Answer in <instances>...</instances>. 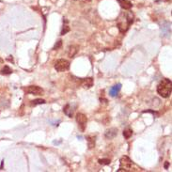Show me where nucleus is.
I'll return each instance as SVG.
<instances>
[{"label": "nucleus", "mask_w": 172, "mask_h": 172, "mask_svg": "<svg viewBox=\"0 0 172 172\" xmlns=\"http://www.w3.org/2000/svg\"><path fill=\"white\" fill-rule=\"evenodd\" d=\"M157 92L163 98H168L171 94V81L166 78L162 80V82L157 86Z\"/></svg>", "instance_id": "1"}, {"label": "nucleus", "mask_w": 172, "mask_h": 172, "mask_svg": "<svg viewBox=\"0 0 172 172\" xmlns=\"http://www.w3.org/2000/svg\"><path fill=\"white\" fill-rule=\"evenodd\" d=\"M69 68H70V62L66 59H58L55 63V69L59 73L67 71V70H69Z\"/></svg>", "instance_id": "2"}, {"label": "nucleus", "mask_w": 172, "mask_h": 172, "mask_svg": "<svg viewBox=\"0 0 172 172\" xmlns=\"http://www.w3.org/2000/svg\"><path fill=\"white\" fill-rule=\"evenodd\" d=\"M120 169L118 170L119 172L120 171H127V170H129L131 169L133 166V162L132 160L130 159L128 156H123L121 157V159H120Z\"/></svg>", "instance_id": "3"}, {"label": "nucleus", "mask_w": 172, "mask_h": 172, "mask_svg": "<svg viewBox=\"0 0 172 172\" xmlns=\"http://www.w3.org/2000/svg\"><path fill=\"white\" fill-rule=\"evenodd\" d=\"M76 121L78 123V126L80 127L81 131H85L87 121H88L86 115H84L83 113H78L76 115Z\"/></svg>", "instance_id": "4"}, {"label": "nucleus", "mask_w": 172, "mask_h": 172, "mask_svg": "<svg viewBox=\"0 0 172 172\" xmlns=\"http://www.w3.org/2000/svg\"><path fill=\"white\" fill-rule=\"evenodd\" d=\"M25 91L26 93L32 95H41L43 93V89L38 86H29L25 89Z\"/></svg>", "instance_id": "5"}, {"label": "nucleus", "mask_w": 172, "mask_h": 172, "mask_svg": "<svg viewBox=\"0 0 172 172\" xmlns=\"http://www.w3.org/2000/svg\"><path fill=\"white\" fill-rule=\"evenodd\" d=\"M170 25H171L170 22H165L163 25H161V30H162L163 36H166V37H169L170 36V32H171Z\"/></svg>", "instance_id": "6"}, {"label": "nucleus", "mask_w": 172, "mask_h": 172, "mask_svg": "<svg viewBox=\"0 0 172 172\" xmlns=\"http://www.w3.org/2000/svg\"><path fill=\"white\" fill-rule=\"evenodd\" d=\"M118 135V129L117 128H110V129L106 130L105 134V136L107 139H113Z\"/></svg>", "instance_id": "7"}, {"label": "nucleus", "mask_w": 172, "mask_h": 172, "mask_svg": "<svg viewBox=\"0 0 172 172\" xmlns=\"http://www.w3.org/2000/svg\"><path fill=\"white\" fill-rule=\"evenodd\" d=\"M120 89H121V84H117V85L113 86L110 89V90H109V94H110V96H112V97L117 96L118 93L120 92Z\"/></svg>", "instance_id": "8"}, {"label": "nucleus", "mask_w": 172, "mask_h": 172, "mask_svg": "<svg viewBox=\"0 0 172 172\" xmlns=\"http://www.w3.org/2000/svg\"><path fill=\"white\" fill-rule=\"evenodd\" d=\"M82 85L85 89H90L91 87L93 86V79L91 77H89V78H85V79L82 80Z\"/></svg>", "instance_id": "9"}, {"label": "nucleus", "mask_w": 172, "mask_h": 172, "mask_svg": "<svg viewBox=\"0 0 172 172\" xmlns=\"http://www.w3.org/2000/svg\"><path fill=\"white\" fill-rule=\"evenodd\" d=\"M118 2L120 5V7L124 9H130L132 8V3L129 0H118Z\"/></svg>", "instance_id": "10"}, {"label": "nucleus", "mask_w": 172, "mask_h": 172, "mask_svg": "<svg viewBox=\"0 0 172 172\" xmlns=\"http://www.w3.org/2000/svg\"><path fill=\"white\" fill-rule=\"evenodd\" d=\"M96 137L93 135H88L87 136V140H88V145H89V149H93L95 147V141Z\"/></svg>", "instance_id": "11"}, {"label": "nucleus", "mask_w": 172, "mask_h": 172, "mask_svg": "<svg viewBox=\"0 0 172 172\" xmlns=\"http://www.w3.org/2000/svg\"><path fill=\"white\" fill-rule=\"evenodd\" d=\"M63 112H64V114H66L69 118H71L73 117V115H74V110L71 109V105H69V104L64 106V108H63Z\"/></svg>", "instance_id": "12"}, {"label": "nucleus", "mask_w": 172, "mask_h": 172, "mask_svg": "<svg viewBox=\"0 0 172 172\" xmlns=\"http://www.w3.org/2000/svg\"><path fill=\"white\" fill-rule=\"evenodd\" d=\"M76 53H77V47L74 46V45L69 46V48H68V55L70 58H74V55H76Z\"/></svg>", "instance_id": "13"}, {"label": "nucleus", "mask_w": 172, "mask_h": 172, "mask_svg": "<svg viewBox=\"0 0 172 172\" xmlns=\"http://www.w3.org/2000/svg\"><path fill=\"white\" fill-rule=\"evenodd\" d=\"M125 19H126V21H127V23H128V25H130L131 24H133V22H134V14H133L131 11L127 12L125 15Z\"/></svg>", "instance_id": "14"}, {"label": "nucleus", "mask_w": 172, "mask_h": 172, "mask_svg": "<svg viewBox=\"0 0 172 172\" xmlns=\"http://www.w3.org/2000/svg\"><path fill=\"white\" fill-rule=\"evenodd\" d=\"M133 135V130L131 129H126L123 131V136L125 137L126 139H129Z\"/></svg>", "instance_id": "15"}, {"label": "nucleus", "mask_w": 172, "mask_h": 172, "mask_svg": "<svg viewBox=\"0 0 172 172\" xmlns=\"http://www.w3.org/2000/svg\"><path fill=\"white\" fill-rule=\"evenodd\" d=\"M46 102H45V100H43V99H36V100H34V101H32V103H31V105H43V104H45Z\"/></svg>", "instance_id": "16"}, {"label": "nucleus", "mask_w": 172, "mask_h": 172, "mask_svg": "<svg viewBox=\"0 0 172 172\" xmlns=\"http://www.w3.org/2000/svg\"><path fill=\"white\" fill-rule=\"evenodd\" d=\"M12 73V70L9 67V66H5V67L1 70V74H10Z\"/></svg>", "instance_id": "17"}, {"label": "nucleus", "mask_w": 172, "mask_h": 172, "mask_svg": "<svg viewBox=\"0 0 172 172\" xmlns=\"http://www.w3.org/2000/svg\"><path fill=\"white\" fill-rule=\"evenodd\" d=\"M98 162L100 165H102V166H106V165H109V164H110V159L103 158V159H99Z\"/></svg>", "instance_id": "18"}, {"label": "nucleus", "mask_w": 172, "mask_h": 172, "mask_svg": "<svg viewBox=\"0 0 172 172\" xmlns=\"http://www.w3.org/2000/svg\"><path fill=\"white\" fill-rule=\"evenodd\" d=\"M69 31H70V27H69L67 25H64V26H63V28H62L61 35H65V34H67Z\"/></svg>", "instance_id": "19"}, {"label": "nucleus", "mask_w": 172, "mask_h": 172, "mask_svg": "<svg viewBox=\"0 0 172 172\" xmlns=\"http://www.w3.org/2000/svg\"><path fill=\"white\" fill-rule=\"evenodd\" d=\"M61 46H62V40H59V41H56V43L55 44V46H54V50L59 49V48H60Z\"/></svg>", "instance_id": "20"}, {"label": "nucleus", "mask_w": 172, "mask_h": 172, "mask_svg": "<svg viewBox=\"0 0 172 172\" xmlns=\"http://www.w3.org/2000/svg\"><path fill=\"white\" fill-rule=\"evenodd\" d=\"M165 166V168H166V169L168 168V166H169V162H166V163H165V166Z\"/></svg>", "instance_id": "21"}, {"label": "nucleus", "mask_w": 172, "mask_h": 172, "mask_svg": "<svg viewBox=\"0 0 172 172\" xmlns=\"http://www.w3.org/2000/svg\"><path fill=\"white\" fill-rule=\"evenodd\" d=\"M100 101L101 102H103V103H105V104H106V102H107V100H106V99H100Z\"/></svg>", "instance_id": "22"}, {"label": "nucleus", "mask_w": 172, "mask_h": 172, "mask_svg": "<svg viewBox=\"0 0 172 172\" xmlns=\"http://www.w3.org/2000/svg\"><path fill=\"white\" fill-rule=\"evenodd\" d=\"M84 2H85V1H88V2H91V0H83Z\"/></svg>", "instance_id": "23"}, {"label": "nucleus", "mask_w": 172, "mask_h": 172, "mask_svg": "<svg viewBox=\"0 0 172 172\" xmlns=\"http://www.w3.org/2000/svg\"><path fill=\"white\" fill-rule=\"evenodd\" d=\"M0 62H3V59H0Z\"/></svg>", "instance_id": "24"}, {"label": "nucleus", "mask_w": 172, "mask_h": 172, "mask_svg": "<svg viewBox=\"0 0 172 172\" xmlns=\"http://www.w3.org/2000/svg\"><path fill=\"white\" fill-rule=\"evenodd\" d=\"M166 1H170V0H166Z\"/></svg>", "instance_id": "25"}, {"label": "nucleus", "mask_w": 172, "mask_h": 172, "mask_svg": "<svg viewBox=\"0 0 172 172\" xmlns=\"http://www.w3.org/2000/svg\"><path fill=\"white\" fill-rule=\"evenodd\" d=\"M74 1H77V0H74Z\"/></svg>", "instance_id": "26"}]
</instances>
